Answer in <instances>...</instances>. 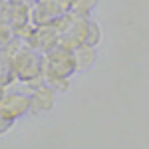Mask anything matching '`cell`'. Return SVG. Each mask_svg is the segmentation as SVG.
<instances>
[{
	"mask_svg": "<svg viewBox=\"0 0 149 149\" xmlns=\"http://www.w3.org/2000/svg\"><path fill=\"white\" fill-rule=\"evenodd\" d=\"M28 95H30V113H46L56 103V90L50 88L48 84L36 86Z\"/></svg>",
	"mask_w": 149,
	"mask_h": 149,
	"instance_id": "obj_3",
	"label": "cell"
},
{
	"mask_svg": "<svg viewBox=\"0 0 149 149\" xmlns=\"http://www.w3.org/2000/svg\"><path fill=\"white\" fill-rule=\"evenodd\" d=\"M0 111L10 119H18L30 113V95L22 92H4L0 97Z\"/></svg>",
	"mask_w": 149,
	"mask_h": 149,
	"instance_id": "obj_2",
	"label": "cell"
},
{
	"mask_svg": "<svg viewBox=\"0 0 149 149\" xmlns=\"http://www.w3.org/2000/svg\"><path fill=\"white\" fill-rule=\"evenodd\" d=\"M12 60V74L14 78L22 81H34L42 78V66L44 56H40L34 48H20L10 56Z\"/></svg>",
	"mask_w": 149,
	"mask_h": 149,
	"instance_id": "obj_1",
	"label": "cell"
},
{
	"mask_svg": "<svg viewBox=\"0 0 149 149\" xmlns=\"http://www.w3.org/2000/svg\"><path fill=\"white\" fill-rule=\"evenodd\" d=\"M74 60H76V72H84L88 66H92L95 56H93V46H88V44H80L74 50Z\"/></svg>",
	"mask_w": 149,
	"mask_h": 149,
	"instance_id": "obj_4",
	"label": "cell"
},
{
	"mask_svg": "<svg viewBox=\"0 0 149 149\" xmlns=\"http://www.w3.org/2000/svg\"><path fill=\"white\" fill-rule=\"evenodd\" d=\"M2 93H4V90H2V86H0V97H2Z\"/></svg>",
	"mask_w": 149,
	"mask_h": 149,
	"instance_id": "obj_6",
	"label": "cell"
},
{
	"mask_svg": "<svg viewBox=\"0 0 149 149\" xmlns=\"http://www.w3.org/2000/svg\"><path fill=\"white\" fill-rule=\"evenodd\" d=\"M12 123H14V119H10L6 113H2V111H0V133L8 131V129L12 127Z\"/></svg>",
	"mask_w": 149,
	"mask_h": 149,
	"instance_id": "obj_5",
	"label": "cell"
}]
</instances>
